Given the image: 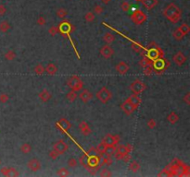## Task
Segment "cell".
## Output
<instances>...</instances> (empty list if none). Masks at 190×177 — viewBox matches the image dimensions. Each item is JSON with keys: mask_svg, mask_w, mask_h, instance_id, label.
Returning <instances> with one entry per match:
<instances>
[{"mask_svg": "<svg viewBox=\"0 0 190 177\" xmlns=\"http://www.w3.org/2000/svg\"><path fill=\"white\" fill-rule=\"evenodd\" d=\"M163 16L166 18L170 22L173 24L177 23L182 17V10L174 3L169 4L163 9Z\"/></svg>", "mask_w": 190, "mask_h": 177, "instance_id": "6da1fadb", "label": "cell"}, {"mask_svg": "<svg viewBox=\"0 0 190 177\" xmlns=\"http://www.w3.org/2000/svg\"><path fill=\"white\" fill-rule=\"evenodd\" d=\"M96 97L100 103L106 104L112 98V93L107 87H101L96 93Z\"/></svg>", "mask_w": 190, "mask_h": 177, "instance_id": "7a4b0ae2", "label": "cell"}, {"mask_svg": "<svg viewBox=\"0 0 190 177\" xmlns=\"http://www.w3.org/2000/svg\"><path fill=\"white\" fill-rule=\"evenodd\" d=\"M67 85L72 90H74V92H79V90H83L84 82H83V80L78 77V76H72V77L68 79Z\"/></svg>", "mask_w": 190, "mask_h": 177, "instance_id": "3957f363", "label": "cell"}, {"mask_svg": "<svg viewBox=\"0 0 190 177\" xmlns=\"http://www.w3.org/2000/svg\"><path fill=\"white\" fill-rule=\"evenodd\" d=\"M131 21L136 25H141L147 21V15L140 9H136L131 15Z\"/></svg>", "mask_w": 190, "mask_h": 177, "instance_id": "277c9868", "label": "cell"}, {"mask_svg": "<svg viewBox=\"0 0 190 177\" xmlns=\"http://www.w3.org/2000/svg\"><path fill=\"white\" fill-rule=\"evenodd\" d=\"M130 90H132L133 93L136 94H140L142 93L144 90H147V85L145 84L141 80H134V81L130 85Z\"/></svg>", "mask_w": 190, "mask_h": 177, "instance_id": "5b68a950", "label": "cell"}, {"mask_svg": "<svg viewBox=\"0 0 190 177\" xmlns=\"http://www.w3.org/2000/svg\"><path fill=\"white\" fill-rule=\"evenodd\" d=\"M120 140H121L120 135H111V134H107L102 139V141L107 146H109V145L117 146L120 142Z\"/></svg>", "mask_w": 190, "mask_h": 177, "instance_id": "8992f818", "label": "cell"}, {"mask_svg": "<svg viewBox=\"0 0 190 177\" xmlns=\"http://www.w3.org/2000/svg\"><path fill=\"white\" fill-rule=\"evenodd\" d=\"M53 149H55L59 155H62L66 153L69 149V146L66 142H64L63 140H58L56 143L53 145Z\"/></svg>", "mask_w": 190, "mask_h": 177, "instance_id": "52a82bcc", "label": "cell"}, {"mask_svg": "<svg viewBox=\"0 0 190 177\" xmlns=\"http://www.w3.org/2000/svg\"><path fill=\"white\" fill-rule=\"evenodd\" d=\"M0 173L4 176H12V177L19 176V171L16 168H14V167H3L0 170Z\"/></svg>", "mask_w": 190, "mask_h": 177, "instance_id": "ba28073f", "label": "cell"}, {"mask_svg": "<svg viewBox=\"0 0 190 177\" xmlns=\"http://www.w3.org/2000/svg\"><path fill=\"white\" fill-rule=\"evenodd\" d=\"M187 56H186V55H184V54L182 53L181 51L177 52L175 54H173V63L175 64V65H179V67L183 65L184 63L187 62Z\"/></svg>", "mask_w": 190, "mask_h": 177, "instance_id": "9c48e42d", "label": "cell"}, {"mask_svg": "<svg viewBox=\"0 0 190 177\" xmlns=\"http://www.w3.org/2000/svg\"><path fill=\"white\" fill-rule=\"evenodd\" d=\"M100 54L105 59H109L114 54V50L111 46H109V45H104V46L101 47L100 49Z\"/></svg>", "mask_w": 190, "mask_h": 177, "instance_id": "30bf717a", "label": "cell"}, {"mask_svg": "<svg viewBox=\"0 0 190 177\" xmlns=\"http://www.w3.org/2000/svg\"><path fill=\"white\" fill-rule=\"evenodd\" d=\"M121 109H122V112L127 115H131L134 111L136 110L131 103L128 102V101H125V102H123L121 104Z\"/></svg>", "mask_w": 190, "mask_h": 177, "instance_id": "8fae6325", "label": "cell"}, {"mask_svg": "<svg viewBox=\"0 0 190 177\" xmlns=\"http://www.w3.org/2000/svg\"><path fill=\"white\" fill-rule=\"evenodd\" d=\"M58 32H61L63 34L72 32V25L71 23H69L68 21L61 22V24L58 25Z\"/></svg>", "mask_w": 190, "mask_h": 177, "instance_id": "7c38bea8", "label": "cell"}, {"mask_svg": "<svg viewBox=\"0 0 190 177\" xmlns=\"http://www.w3.org/2000/svg\"><path fill=\"white\" fill-rule=\"evenodd\" d=\"M27 166L32 171H37L41 169V163L37 159H31L27 163Z\"/></svg>", "mask_w": 190, "mask_h": 177, "instance_id": "4fadbf2b", "label": "cell"}, {"mask_svg": "<svg viewBox=\"0 0 190 177\" xmlns=\"http://www.w3.org/2000/svg\"><path fill=\"white\" fill-rule=\"evenodd\" d=\"M159 56H162V52H161V49H159V47L158 46H155V48L150 49L148 52V57L150 60H156L158 59Z\"/></svg>", "mask_w": 190, "mask_h": 177, "instance_id": "5bb4252c", "label": "cell"}, {"mask_svg": "<svg viewBox=\"0 0 190 177\" xmlns=\"http://www.w3.org/2000/svg\"><path fill=\"white\" fill-rule=\"evenodd\" d=\"M126 101H128V102L131 103L136 109H137L138 106L140 105V103H141V98L139 97V94H136V93L130 95Z\"/></svg>", "mask_w": 190, "mask_h": 177, "instance_id": "9a60e30c", "label": "cell"}, {"mask_svg": "<svg viewBox=\"0 0 190 177\" xmlns=\"http://www.w3.org/2000/svg\"><path fill=\"white\" fill-rule=\"evenodd\" d=\"M115 69H116V71L121 74V75H124L128 72L129 70V65L127 63L123 62V61H121L120 63H118L116 65H115Z\"/></svg>", "mask_w": 190, "mask_h": 177, "instance_id": "2e32d148", "label": "cell"}, {"mask_svg": "<svg viewBox=\"0 0 190 177\" xmlns=\"http://www.w3.org/2000/svg\"><path fill=\"white\" fill-rule=\"evenodd\" d=\"M93 97H94L93 93L90 92L89 90H84L79 95V98L81 99V101L84 103H86L89 102V101H91L93 99Z\"/></svg>", "mask_w": 190, "mask_h": 177, "instance_id": "e0dca14e", "label": "cell"}, {"mask_svg": "<svg viewBox=\"0 0 190 177\" xmlns=\"http://www.w3.org/2000/svg\"><path fill=\"white\" fill-rule=\"evenodd\" d=\"M56 125H58L57 127L58 128H61L63 131H68L70 128L72 127V124L71 122L66 119V118H61V120L58 121V122L56 124Z\"/></svg>", "mask_w": 190, "mask_h": 177, "instance_id": "ac0fdd59", "label": "cell"}, {"mask_svg": "<svg viewBox=\"0 0 190 177\" xmlns=\"http://www.w3.org/2000/svg\"><path fill=\"white\" fill-rule=\"evenodd\" d=\"M79 129L84 136H89L92 133L91 128H90L89 125L86 122V121H82V122L79 124Z\"/></svg>", "mask_w": 190, "mask_h": 177, "instance_id": "d6986e66", "label": "cell"}, {"mask_svg": "<svg viewBox=\"0 0 190 177\" xmlns=\"http://www.w3.org/2000/svg\"><path fill=\"white\" fill-rule=\"evenodd\" d=\"M38 96H39V99L41 100L43 103H47L48 101L51 99L52 94L49 92L47 89H44V90H42L41 92H39Z\"/></svg>", "mask_w": 190, "mask_h": 177, "instance_id": "ffe728a7", "label": "cell"}, {"mask_svg": "<svg viewBox=\"0 0 190 177\" xmlns=\"http://www.w3.org/2000/svg\"><path fill=\"white\" fill-rule=\"evenodd\" d=\"M45 72H46L47 74L48 75H55V74H57L58 72V67L55 64L53 63H50V64H48L46 67H45Z\"/></svg>", "mask_w": 190, "mask_h": 177, "instance_id": "44dd1931", "label": "cell"}, {"mask_svg": "<svg viewBox=\"0 0 190 177\" xmlns=\"http://www.w3.org/2000/svg\"><path fill=\"white\" fill-rule=\"evenodd\" d=\"M143 6L146 8L147 9H152L155 8L158 4V0H141Z\"/></svg>", "mask_w": 190, "mask_h": 177, "instance_id": "7402d4cb", "label": "cell"}, {"mask_svg": "<svg viewBox=\"0 0 190 177\" xmlns=\"http://www.w3.org/2000/svg\"><path fill=\"white\" fill-rule=\"evenodd\" d=\"M167 120L170 124L174 125L179 121V115L175 112H171L167 115Z\"/></svg>", "mask_w": 190, "mask_h": 177, "instance_id": "603a6c76", "label": "cell"}, {"mask_svg": "<svg viewBox=\"0 0 190 177\" xmlns=\"http://www.w3.org/2000/svg\"><path fill=\"white\" fill-rule=\"evenodd\" d=\"M186 36L184 33H183V32L180 30V28L178 27V28H176L174 31L173 32V37L174 38V40H176V41H181V40Z\"/></svg>", "mask_w": 190, "mask_h": 177, "instance_id": "cb8c5ba5", "label": "cell"}, {"mask_svg": "<svg viewBox=\"0 0 190 177\" xmlns=\"http://www.w3.org/2000/svg\"><path fill=\"white\" fill-rule=\"evenodd\" d=\"M10 28L11 26L8 21H2L0 22V32H3V33L8 32L10 30Z\"/></svg>", "mask_w": 190, "mask_h": 177, "instance_id": "d4e9b609", "label": "cell"}, {"mask_svg": "<svg viewBox=\"0 0 190 177\" xmlns=\"http://www.w3.org/2000/svg\"><path fill=\"white\" fill-rule=\"evenodd\" d=\"M140 168H141V167H140V164L136 160H133L129 164V170L133 171V173H137V171H140Z\"/></svg>", "mask_w": 190, "mask_h": 177, "instance_id": "484cf974", "label": "cell"}, {"mask_svg": "<svg viewBox=\"0 0 190 177\" xmlns=\"http://www.w3.org/2000/svg\"><path fill=\"white\" fill-rule=\"evenodd\" d=\"M103 40L107 44H111L115 41V36L111 32H106L103 36Z\"/></svg>", "mask_w": 190, "mask_h": 177, "instance_id": "4316f807", "label": "cell"}, {"mask_svg": "<svg viewBox=\"0 0 190 177\" xmlns=\"http://www.w3.org/2000/svg\"><path fill=\"white\" fill-rule=\"evenodd\" d=\"M116 152V146L115 145H109L106 147V149H105L104 154L107 156H113L114 153Z\"/></svg>", "mask_w": 190, "mask_h": 177, "instance_id": "83f0119b", "label": "cell"}, {"mask_svg": "<svg viewBox=\"0 0 190 177\" xmlns=\"http://www.w3.org/2000/svg\"><path fill=\"white\" fill-rule=\"evenodd\" d=\"M19 149H21L22 153H23V154H29V153L32 151L33 148H32V146L30 145L29 143H23V144L21 146Z\"/></svg>", "mask_w": 190, "mask_h": 177, "instance_id": "f1b7e54d", "label": "cell"}, {"mask_svg": "<svg viewBox=\"0 0 190 177\" xmlns=\"http://www.w3.org/2000/svg\"><path fill=\"white\" fill-rule=\"evenodd\" d=\"M79 163L81 164L84 168H87L89 166V159L87 155H82L79 158Z\"/></svg>", "mask_w": 190, "mask_h": 177, "instance_id": "f546056e", "label": "cell"}, {"mask_svg": "<svg viewBox=\"0 0 190 177\" xmlns=\"http://www.w3.org/2000/svg\"><path fill=\"white\" fill-rule=\"evenodd\" d=\"M4 57H5V59L7 60V61H12V60H14L15 58H16V53H15L14 51H12V50H8V52L5 53Z\"/></svg>", "mask_w": 190, "mask_h": 177, "instance_id": "4dcf8cb0", "label": "cell"}, {"mask_svg": "<svg viewBox=\"0 0 190 177\" xmlns=\"http://www.w3.org/2000/svg\"><path fill=\"white\" fill-rule=\"evenodd\" d=\"M78 97V95L76 93V92H74V90H71V92H69L67 94H66V98L69 102L71 103H73L74 101H75Z\"/></svg>", "mask_w": 190, "mask_h": 177, "instance_id": "1f68e13d", "label": "cell"}, {"mask_svg": "<svg viewBox=\"0 0 190 177\" xmlns=\"http://www.w3.org/2000/svg\"><path fill=\"white\" fill-rule=\"evenodd\" d=\"M106 147H107V145L105 144L103 141H101L100 143H99L97 146V148H96V149L97 150V152L99 153V155H100L101 157L104 155V152H105V149H106Z\"/></svg>", "mask_w": 190, "mask_h": 177, "instance_id": "d6a6232c", "label": "cell"}, {"mask_svg": "<svg viewBox=\"0 0 190 177\" xmlns=\"http://www.w3.org/2000/svg\"><path fill=\"white\" fill-rule=\"evenodd\" d=\"M34 73L36 75H43L45 73V67L42 65V64H38L36 65L35 67H34V69H33Z\"/></svg>", "mask_w": 190, "mask_h": 177, "instance_id": "836d02e7", "label": "cell"}, {"mask_svg": "<svg viewBox=\"0 0 190 177\" xmlns=\"http://www.w3.org/2000/svg\"><path fill=\"white\" fill-rule=\"evenodd\" d=\"M112 163H113V160H112V159H111V156H107V155H106L105 157H103L101 165L111 166Z\"/></svg>", "mask_w": 190, "mask_h": 177, "instance_id": "e575fe53", "label": "cell"}, {"mask_svg": "<svg viewBox=\"0 0 190 177\" xmlns=\"http://www.w3.org/2000/svg\"><path fill=\"white\" fill-rule=\"evenodd\" d=\"M56 14H57V16H58L59 19H64V18L68 15V12H67V10H66V9H65V8H59L58 9V10H57Z\"/></svg>", "mask_w": 190, "mask_h": 177, "instance_id": "d590c367", "label": "cell"}, {"mask_svg": "<svg viewBox=\"0 0 190 177\" xmlns=\"http://www.w3.org/2000/svg\"><path fill=\"white\" fill-rule=\"evenodd\" d=\"M57 174L61 177H67L70 175V171L67 168H61L57 171Z\"/></svg>", "mask_w": 190, "mask_h": 177, "instance_id": "8d00e7d4", "label": "cell"}, {"mask_svg": "<svg viewBox=\"0 0 190 177\" xmlns=\"http://www.w3.org/2000/svg\"><path fill=\"white\" fill-rule=\"evenodd\" d=\"M116 151L118 153L122 154V156L125 155L126 153H129L127 151V149H126V148H125V145H118V146H116Z\"/></svg>", "mask_w": 190, "mask_h": 177, "instance_id": "74e56055", "label": "cell"}, {"mask_svg": "<svg viewBox=\"0 0 190 177\" xmlns=\"http://www.w3.org/2000/svg\"><path fill=\"white\" fill-rule=\"evenodd\" d=\"M95 19H96V16H95V14L93 12H87L84 15V19L87 21V22H93L95 21Z\"/></svg>", "mask_w": 190, "mask_h": 177, "instance_id": "f35d334b", "label": "cell"}, {"mask_svg": "<svg viewBox=\"0 0 190 177\" xmlns=\"http://www.w3.org/2000/svg\"><path fill=\"white\" fill-rule=\"evenodd\" d=\"M179 28H180V30H181V31L183 32V33H184V35L188 34L189 32H190V27H189V25L187 24V23H183L181 26H179Z\"/></svg>", "mask_w": 190, "mask_h": 177, "instance_id": "ab89813d", "label": "cell"}, {"mask_svg": "<svg viewBox=\"0 0 190 177\" xmlns=\"http://www.w3.org/2000/svg\"><path fill=\"white\" fill-rule=\"evenodd\" d=\"M78 165V160L75 158H70L68 160V166L70 168H75Z\"/></svg>", "mask_w": 190, "mask_h": 177, "instance_id": "60d3db41", "label": "cell"}, {"mask_svg": "<svg viewBox=\"0 0 190 177\" xmlns=\"http://www.w3.org/2000/svg\"><path fill=\"white\" fill-rule=\"evenodd\" d=\"M147 125L148 126V128H150V129L155 128V127H156V126H157V122H156V120L153 119V118L148 119V122H147Z\"/></svg>", "mask_w": 190, "mask_h": 177, "instance_id": "b9f144b4", "label": "cell"}, {"mask_svg": "<svg viewBox=\"0 0 190 177\" xmlns=\"http://www.w3.org/2000/svg\"><path fill=\"white\" fill-rule=\"evenodd\" d=\"M99 175H100L101 177H109V176H112V174L109 169L105 168V169L101 170V171L99 173Z\"/></svg>", "mask_w": 190, "mask_h": 177, "instance_id": "7bdbcfd3", "label": "cell"}, {"mask_svg": "<svg viewBox=\"0 0 190 177\" xmlns=\"http://www.w3.org/2000/svg\"><path fill=\"white\" fill-rule=\"evenodd\" d=\"M121 8H122V10L123 12H127L130 10V8H131V5H130L128 2L126 1H124L121 4Z\"/></svg>", "mask_w": 190, "mask_h": 177, "instance_id": "ee69618b", "label": "cell"}, {"mask_svg": "<svg viewBox=\"0 0 190 177\" xmlns=\"http://www.w3.org/2000/svg\"><path fill=\"white\" fill-rule=\"evenodd\" d=\"M8 100H9V96L7 94V93H1L0 94V103L5 104V103H7L8 102Z\"/></svg>", "mask_w": 190, "mask_h": 177, "instance_id": "f6af8a7d", "label": "cell"}, {"mask_svg": "<svg viewBox=\"0 0 190 177\" xmlns=\"http://www.w3.org/2000/svg\"><path fill=\"white\" fill-rule=\"evenodd\" d=\"M48 156H49V158H50L51 160H57V159L58 158L59 154H58L55 149H52V150L49 151Z\"/></svg>", "mask_w": 190, "mask_h": 177, "instance_id": "bcb514c9", "label": "cell"}, {"mask_svg": "<svg viewBox=\"0 0 190 177\" xmlns=\"http://www.w3.org/2000/svg\"><path fill=\"white\" fill-rule=\"evenodd\" d=\"M48 33L51 35V36H55L57 33H58V26H53L51 28H49L48 30Z\"/></svg>", "mask_w": 190, "mask_h": 177, "instance_id": "7dc6e473", "label": "cell"}, {"mask_svg": "<svg viewBox=\"0 0 190 177\" xmlns=\"http://www.w3.org/2000/svg\"><path fill=\"white\" fill-rule=\"evenodd\" d=\"M94 11H95V13H96V14L100 15V14L103 13L104 9H103V8L100 6V5H96V6L94 7Z\"/></svg>", "mask_w": 190, "mask_h": 177, "instance_id": "c3c4849f", "label": "cell"}, {"mask_svg": "<svg viewBox=\"0 0 190 177\" xmlns=\"http://www.w3.org/2000/svg\"><path fill=\"white\" fill-rule=\"evenodd\" d=\"M153 72V67L152 65H147V67H144V73L149 76V75H151Z\"/></svg>", "mask_w": 190, "mask_h": 177, "instance_id": "681fc988", "label": "cell"}, {"mask_svg": "<svg viewBox=\"0 0 190 177\" xmlns=\"http://www.w3.org/2000/svg\"><path fill=\"white\" fill-rule=\"evenodd\" d=\"M36 23L38 25H45L47 23V21H46V18L44 16H39L38 19H36Z\"/></svg>", "mask_w": 190, "mask_h": 177, "instance_id": "f907efd6", "label": "cell"}, {"mask_svg": "<svg viewBox=\"0 0 190 177\" xmlns=\"http://www.w3.org/2000/svg\"><path fill=\"white\" fill-rule=\"evenodd\" d=\"M183 102L186 103L187 105H189V104H190V92H187L186 95L184 96Z\"/></svg>", "mask_w": 190, "mask_h": 177, "instance_id": "816d5d0a", "label": "cell"}, {"mask_svg": "<svg viewBox=\"0 0 190 177\" xmlns=\"http://www.w3.org/2000/svg\"><path fill=\"white\" fill-rule=\"evenodd\" d=\"M122 160H123L124 163H129L131 160V155H130V153H126L125 155H123Z\"/></svg>", "mask_w": 190, "mask_h": 177, "instance_id": "f5cc1de1", "label": "cell"}, {"mask_svg": "<svg viewBox=\"0 0 190 177\" xmlns=\"http://www.w3.org/2000/svg\"><path fill=\"white\" fill-rule=\"evenodd\" d=\"M7 12V8L3 4H0V16H3Z\"/></svg>", "mask_w": 190, "mask_h": 177, "instance_id": "db71d44e", "label": "cell"}, {"mask_svg": "<svg viewBox=\"0 0 190 177\" xmlns=\"http://www.w3.org/2000/svg\"><path fill=\"white\" fill-rule=\"evenodd\" d=\"M113 156H114V158H115V159H116L117 160H122V157H123V156H122V154H120V153H118V152H117V151H116V152H115V153H114V155H113Z\"/></svg>", "mask_w": 190, "mask_h": 177, "instance_id": "11a10c76", "label": "cell"}, {"mask_svg": "<svg viewBox=\"0 0 190 177\" xmlns=\"http://www.w3.org/2000/svg\"><path fill=\"white\" fill-rule=\"evenodd\" d=\"M132 48L134 50V51L138 52V51H140V49H141V46H140V45L136 44V43H132Z\"/></svg>", "mask_w": 190, "mask_h": 177, "instance_id": "9f6ffc18", "label": "cell"}, {"mask_svg": "<svg viewBox=\"0 0 190 177\" xmlns=\"http://www.w3.org/2000/svg\"><path fill=\"white\" fill-rule=\"evenodd\" d=\"M125 148H126V149H127V151H128L129 153L133 150V146L131 144H126L125 145Z\"/></svg>", "mask_w": 190, "mask_h": 177, "instance_id": "6f0895ef", "label": "cell"}, {"mask_svg": "<svg viewBox=\"0 0 190 177\" xmlns=\"http://www.w3.org/2000/svg\"><path fill=\"white\" fill-rule=\"evenodd\" d=\"M0 165H1V160H0Z\"/></svg>", "mask_w": 190, "mask_h": 177, "instance_id": "680465c9", "label": "cell"}]
</instances>
